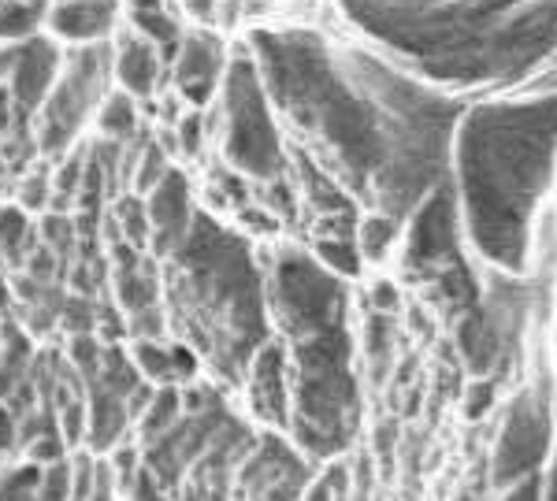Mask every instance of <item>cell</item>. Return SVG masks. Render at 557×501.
Wrapping results in <instances>:
<instances>
[{"label": "cell", "instance_id": "obj_12", "mask_svg": "<svg viewBox=\"0 0 557 501\" xmlns=\"http://www.w3.org/2000/svg\"><path fill=\"white\" fill-rule=\"evenodd\" d=\"M115 23V0H52L49 26L57 38L75 45H97Z\"/></svg>", "mask_w": 557, "mask_h": 501}, {"label": "cell", "instance_id": "obj_20", "mask_svg": "<svg viewBox=\"0 0 557 501\" xmlns=\"http://www.w3.org/2000/svg\"><path fill=\"white\" fill-rule=\"evenodd\" d=\"M12 49H15V45L0 41V86H8V71H12Z\"/></svg>", "mask_w": 557, "mask_h": 501}, {"label": "cell", "instance_id": "obj_11", "mask_svg": "<svg viewBox=\"0 0 557 501\" xmlns=\"http://www.w3.org/2000/svg\"><path fill=\"white\" fill-rule=\"evenodd\" d=\"M227 60H223V45L209 34H190L178 41L175 49V86L190 104H205L215 97V89L227 78Z\"/></svg>", "mask_w": 557, "mask_h": 501}, {"label": "cell", "instance_id": "obj_6", "mask_svg": "<svg viewBox=\"0 0 557 501\" xmlns=\"http://www.w3.org/2000/svg\"><path fill=\"white\" fill-rule=\"evenodd\" d=\"M272 97L253 57H235L223 78V153L242 175L272 183L283 175L286 153L278 138Z\"/></svg>", "mask_w": 557, "mask_h": 501}, {"label": "cell", "instance_id": "obj_14", "mask_svg": "<svg viewBox=\"0 0 557 501\" xmlns=\"http://www.w3.org/2000/svg\"><path fill=\"white\" fill-rule=\"evenodd\" d=\"M131 20L141 38H149L160 49H178V41H183L178 23L168 15L164 0H131Z\"/></svg>", "mask_w": 557, "mask_h": 501}, {"label": "cell", "instance_id": "obj_3", "mask_svg": "<svg viewBox=\"0 0 557 501\" xmlns=\"http://www.w3.org/2000/svg\"><path fill=\"white\" fill-rule=\"evenodd\" d=\"M457 190L465 227L487 261L520 272L528 235L557 160V93L483 104L457 123Z\"/></svg>", "mask_w": 557, "mask_h": 501}, {"label": "cell", "instance_id": "obj_1", "mask_svg": "<svg viewBox=\"0 0 557 501\" xmlns=\"http://www.w3.org/2000/svg\"><path fill=\"white\" fill-rule=\"evenodd\" d=\"M253 60L275 109L320 141L375 216L401 223L438 190L461 123L443 89L305 30H257Z\"/></svg>", "mask_w": 557, "mask_h": 501}, {"label": "cell", "instance_id": "obj_21", "mask_svg": "<svg viewBox=\"0 0 557 501\" xmlns=\"http://www.w3.org/2000/svg\"><path fill=\"white\" fill-rule=\"evenodd\" d=\"M30 4H38V8H45V12H49V8H52V0H30Z\"/></svg>", "mask_w": 557, "mask_h": 501}, {"label": "cell", "instance_id": "obj_10", "mask_svg": "<svg viewBox=\"0 0 557 501\" xmlns=\"http://www.w3.org/2000/svg\"><path fill=\"white\" fill-rule=\"evenodd\" d=\"M197 220V209L190 201V186H186L183 172H168L152 186L149 204H146V223H149V235L152 246H157L160 256H172L178 246L186 241Z\"/></svg>", "mask_w": 557, "mask_h": 501}, {"label": "cell", "instance_id": "obj_8", "mask_svg": "<svg viewBox=\"0 0 557 501\" xmlns=\"http://www.w3.org/2000/svg\"><path fill=\"white\" fill-rule=\"evenodd\" d=\"M60 71V49L57 41L41 38V34H34V38L20 41L12 49V71H8V89H12L15 104H20V115H38L41 104L49 101L52 86H57Z\"/></svg>", "mask_w": 557, "mask_h": 501}, {"label": "cell", "instance_id": "obj_16", "mask_svg": "<svg viewBox=\"0 0 557 501\" xmlns=\"http://www.w3.org/2000/svg\"><path fill=\"white\" fill-rule=\"evenodd\" d=\"M138 127V112H134V97L123 89V93H112L101 104V130L108 138H127Z\"/></svg>", "mask_w": 557, "mask_h": 501}, {"label": "cell", "instance_id": "obj_13", "mask_svg": "<svg viewBox=\"0 0 557 501\" xmlns=\"http://www.w3.org/2000/svg\"><path fill=\"white\" fill-rule=\"evenodd\" d=\"M160 75V45H152L141 34H131L115 49V78L131 97H149Z\"/></svg>", "mask_w": 557, "mask_h": 501}, {"label": "cell", "instance_id": "obj_15", "mask_svg": "<svg viewBox=\"0 0 557 501\" xmlns=\"http://www.w3.org/2000/svg\"><path fill=\"white\" fill-rule=\"evenodd\" d=\"M49 20V12L30 0H0V41L20 45L41 30V23Z\"/></svg>", "mask_w": 557, "mask_h": 501}, {"label": "cell", "instance_id": "obj_18", "mask_svg": "<svg viewBox=\"0 0 557 501\" xmlns=\"http://www.w3.org/2000/svg\"><path fill=\"white\" fill-rule=\"evenodd\" d=\"M15 115H20V104H15L12 89L0 86V134H8L15 127Z\"/></svg>", "mask_w": 557, "mask_h": 501}, {"label": "cell", "instance_id": "obj_4", "mask_svg": "<svg viewBox=\"0 0 557 501\" xmlns=\"http://www.w3.org/2000/svg\"><path fill=\"white\" fill-rule=\"evenodd\" d=\"M290 368V431L309 458H331L357 427V383L349 368L346 290L323 261L278 249L268 286Z\"/></svg>", "mask_w": 557, "mask_h": 501}, {"label": "cell", "instance_id": "obj_7", "mask_svg": "<svg viewBox=\"0 0 557 501\" xmlns=\"http://www.w3.org/2000/svg\"><path fill=\"white\" fill-rule=\"evenodd\" d=\"M115 75V57L108 45H78L71 64L60 71L49 101L38 115V141L45 153H60L71 146V138L86 123V115L104 101L108 78Z\"/></svg>", "mask_w": 557, "mask_h": 501}, {"label": "cell", "instance_id": "obj_17", "mask_svg": "<svg viewBox=\"0 0 557 501\" xmlns=\"http://www.w3.org/2000/svg\"><path fill=\"white\" fill-rule=\"evenodd\" d=\"M26 241H30V220H26V212L15 209V204H4L0 209V253L20 256Z\"/></svg>", "mask_w": 557, "mask_h": 501}, {"label": "cell", "instance_id": "obj_2", "mask_svg": "<svg viewBox=\"0 0 557 501\" xmlns=\"http://www.w3.org/2000/svg\"><path fill=\"white\" fill-rule=\"evenodd\" d=\"M364 34L446 86L509 83L557 52V0H338Z\"/></svg>", "mask_w": 557, "mask_h": 501}, {"label": "cell", "instance_id": "obj_9", "mask_svg": "<svg viewBox=\"0 0 557 501\" xmlns=\"http://www.w3.org/2000/svg\"><path fill=\"white\" fill-rule=\"evenodd\" d=\"M546 442H550V416H546V405L539 398H524L517 401L513 416L506 424V435H502L498 446V483H509L517 476H528L546 453Z\"/></svg>", "mask_w": 557, "mask_h": 501}, {"label": "cell", "instance_id": "obj_5", "mask_svg": "<svg viewBox=\"0 0 557 501\" xmlns=\"http://www.w3.org/2000/svg\"><path fill=\"white\" fill-rule=\"evenodd\" d=\"M172 320L197 361L227 383H246L268 342V293L253 253L238 235L197 212L190 235L172 256Z\"/></svg>", "mask_w": 557, "mask_h": 501}, {"label": "cell", "instance_id": "obj_19", "mask_svg": "<svg viewBox=\"0 0 557 501\" xmlns=\"http://www.w3.org/2000/svg\"><path fill=\"white\" fill-rule=\"evenodd\" d=\"M15 435H20V424H15L12 409L0 405V453H8L15 446Z\"/></svg>", "mask_w": 557, "mask_h": 501}]
</instances>
